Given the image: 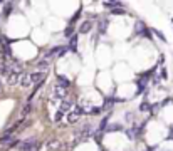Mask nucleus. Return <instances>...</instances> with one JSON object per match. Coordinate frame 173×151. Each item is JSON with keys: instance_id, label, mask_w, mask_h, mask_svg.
Here are the masks:
<instances>
[{"instance_id": "obj_1", "label": "nucleus", "mask_w": 173, "mask_h": 151, "mask_svg": "<svg viewBox=\"0 0 173 151\" xmlns=\"http://www.w3.org/2000/svg\"><path fill=\"white\" fill-rule=\"evenodd\" d=\"M39 150V141L35 138H29V139L22 141L19 144V150L17 151H37Z\"/></svg>"}, {"instance_id": "obj_2", "label": "nucleus", "mask_w": 173, "mask_h": 151, "mask_svg": "<svg viewBox=\"0 0 173 151\" xmlns=\"http://www.w3.org/2000/svg\"><path fill=\"white\" fill-rule=\"evenodd\" d=\"M51 99H54V101H56V99H67V89L66 87H62V86H56V87L52 89V96H51Z\"/></svg>"}, {"instance_id": "obj_3", "label": "nucleus", "mask_w": 173, "mask_h": 151, "mask_svg": "<svg viewBox=\"0 0 173 151\" xmlns=\"http://www.w3.org/2000/svg\"><path fill=\"white\" fill-rule=\"evenodd\" d=\"M17 143H19V139L14 136H2L0 138V148H4V150H9L12 146H15Z\"/></svg>"}, {"instance_id": "obj_4", "label": "nucleus", "mask_w": 173, "mask_h": 151, "mask_svg": "<svg viewBox=\"0 0 173 151\" xmlns=\"http://www.w3.org/2000/svg\"><path fill=\"white\" fill-rule=\"evenodd\" d=\"M81 113H83V109H81L79 106H76V108H74L71 113H67V116H66V118H67V123H76V121L81 118Z\"/></svg>"}, {"instance_id": "obj_5", "label": "nucleus", "mask_w": 173, "mask_h": 151, "mask_svg": "<svg viewBox=\"0 0 173 151\" xmlns=\"http://www.w3.org/2000/svg\"><path fill=\"white\" fill-rule=\"evenodd\" d=\"M74 108H76V104H74L72 99H64L62 103H61V108L59 109L62 111V113H71Z\"/></svg>"}, {"instance_id": "obj_6", "label": "nucleus", "mask_w": 173, "mask_h": 151, "mask_svg": "<svg viewBox=\"0 0 173 151\" xmlns=\"http://www.w3.org/2000/svg\"><path fill=\"white\" fill-rule=\"evenodd\" d=\"M22 76H24V72H22V74L12 72L10 76L7 77V84H9V86H15V84H20V81H22Z\"/></svg>"}, {"instance_id": "obj_7", "label": "nucleus", "mask_w": 173, "mask_h": 151, "mask_svg": "<svg viewBox=\"0 0 173 151\" xmlns=\"http://www.w3.org/2000/svg\"><path fill=\"white\" fill-rule=\"evenodd\" d=\"M30 77H32V84H42L44 81H46V72H42V71H39V72H34L30 74Z\"/></svg>"}, {"instance_id": "obj_8", "label": "nucleus", "mask_w": 173, "mask_h": 151, "mask_svg": "<svg viewBox=\"0 0 173 151\" xmlns=\"http://www.w3.org/2000/svg\"><path fill=\"white\" fill-rule=\"evenodd\" d=\"M47 148H49V151H59V150H62V143L59 139H52L47 143Z\"/></svg>"}, {"instance_id": "obj_9", "label": "nucleus", "mask_w": 173, "mask_h": 151, "mask_svg": "<svg viewBox=\"0 0 173 151\" xmlns=\"http://www.w3.org/2000/svg\"><path fill=\"white\" fill-rule=\"evenodd\" d=\"M0 76H5V77L10 76V66H9V64L0 62Z\"/></svg>"}, {"instance_id": "obj_10", "label": "nucleus", "mask_w": 173, "mask_h": 151, "mask_svg": "<svg viewBox=\"0 0 173 151\" xmlns=\"http://www.w3.org/2000/svg\"><path fill=\"white\" fill-rule=\"evenodd\" d=\"M20 86H22V87H29V86H32V77H30V74H24V76H22Z\"/></svg>"}, {"instance_id": "obj_11", "label": "nucleus", "mask_w": 173, "mask_h": 151, "mask_svg": "<svg viewBox=\"0 0 173 151\" xmlns=\"http://www.w3.org/2000/svg\"><path fill=\"white\" fill-rule=\"evenodd\" d=\"M91 27H93V22H91V20H86V22H83V24H81L79 32H81V34H86V32L91 30Z\"/></svg>"}, {"instance_id": "obj_12", "label": "nucleus", "mask_w": 173, "mask_h": 151, "mask_svg": "<svg viewBox=\"0 0 173 151\" xmlns=\"http://www.w3.org/2000/svg\"><path fill=\"white\" fill-rule=\"evenodd\" d=\"M69 51H71V52H76V51H77V35L71 37V42H69Z\"/></svg>"}, {"instance_id": "obj_13", "label": "nucleus", "mask_w": 173, "mask_h": 151, "mask_svg": "<svg viewBox=\"0 0 173 151\" xmlns=\"http://www.w3.org/2000/svg\"><path fill=\"white\" fill-rule=\"evenodd\" d=\"M30 111H32V103H27V106L24 108V109H22V113H20V118H22V119H25Z\"/></svg>"}, {"instance_id": "obj_14", "label": "nucleus", "mask_w": 173, "mask_h": 151, "mask_svg": "<svg viewBox=\"0 0 173 151\" xmlns=\"http://www.w3.org/2000/svg\"><path fill=\"white\" fill-rule=\"evenodd\" d=\"M57 82H59V86H62V87H66V89L71 86V82H69V81L64 77V76H57Z\"/></svg>"}, {"instance_id": "obj_15", "label": "nucleus", "mask_w": 173, "mask_h": 151, "mask_svg": "<svg viewBox=\"0 0 173 151\" xmlns=\"http://www.w3.org/2000/svg\"><path fill=\"white\" fill-rule=\"evenodd\" d=\"M135 30H136V34H146V29H145V25H143V22H136Z\"/></svg>"}, {"instance_id": "obj_16", "label": "nucleus", "mask_w": 173, "mask_h": 151, "mask_svg": "<svg viewBox=\"0 0 173 151\" xmlns=\"http://www.w3.org/2000/svg\"><path fill=\"white\" fill-rule=\"evenodd\" d=\"M104 7H108L109 10H111V7H118V9H121L123 4H119V2H104Z\"/></svg>"}, {"instance_id": "obj_17", "label": "nucleus", "mask_w": 173, "mask_h": 151, "mask_svg": "<svg viewBox=\"0 0 173 151\" xmlns=\"http://www.w3.org/2000/svg\"><path fill=\"white\" fill-rule=\"evenodd\" d=\"M106 126H108V116H104L103 121L99 123V131H106Z\"/></svg>"}, {"instance_id": "obj_18", "label": "nucleus", "mask_w": 173, "mask_h": 151, "mask_svg": "<svg viewBox=\"0 0 173 151\" xmlns=\"http://www.w3.org/2000/svg\"><path fill=\"white\" fill-rule=\"evenodd\" d=\"M62 116H64V113L61 109H57V111H56V114H54V121H56V123H59V121L62 119Z\"/></svg>"}, {"instance_id": "obj_19", "label": "nucleus", "mask_w": 173, "mask_h": 151, "mask_svg": "<svg viewBox=\"0 0 173 151\" xmlns=\"http://www.w3.org/2000/svg\"><path fill=\"white\" fill-rule=\"evenodd\" d=\"M111 12L113 14H116V15H121V14H126L125 9H111Z\"/></svg>"}, {"instance_id": "obj_20", "label": "nucleus", "mask_w": 173, "mask_h": 151, "mask_svg": "<svg viewBox=\"0 0 173 151\" xmlns=\"http://www.w3.org/2000/svg\"><path fill=\"white\" fill-rule=\"evenodd\" d=\"M47 67H49L47 61H41V62H39V69H47Z\"/></svg>"}, {"instance_id": "obj_21", "label": "nucleus", "mask_w": 173, "mask_h": 151, "mask_svg": "<svg viewBox=\"0 0 173 151\" xmlns=\"http://www.w3.org/2000/svg\"><path fill=\"white\" fill-rule=\"evenodd\" d=\"M119 129H121L119 124H111L109 128H108V131H119Z\"/></svg>"}, {"instance_id": "obj_22", "label": "nucleus", "mask_w": 173, "mask_h": 151, "mask_svg": "<svg viewBox=\"0 0 173 151\" xmlns=\"http://www.w3.org/2000/svg\"><path fill=\"white\" fill-rule=\"evenodd\" d=\"M140 109H141V111H148V109H150V104H148L146 101H145V103H143V104L140 106Z\"/></svg>"}, {"instance_id": "obj_23", "label": "nucleus", "mask_w": 173, "mask_h": 151, "mask_svg": "<svg viewBox=\"0 0 173 151\" xmlns=\"http://www.w3.org/2000/svg\"><path fill=\"white\" fill-rule=\"evenodd\" d=\"M106 25H108V20H101V32H104Z\"/></svg>"}, {"instance_id": "obj_24", "label": "nucleus", "mask_w": 173, "mask_h": 151, "mask_svg": "<svg viewBox=\"0 0 173 151\" xmlns=\"http://www.w3.org/2000/svg\"><path fill=\"white\" fill-rule=\"evenodd\" d=\"M155 34H156L158 37H160V39H161V40H165V35H161V32H158V30H155Z\"/></svg>"}, {"instance_id": "obj_25", "label": "nucleus", "mask_w": 173, "mask_h": 151, "mask_svg": "<svg viewBox=\"0 0 173 151\" xmlns=\"http://www.w3.org/2000/svg\"><path fill=\"white\" fill-rule=\"evenodd\" d=\"M0 91H2V82H0Z\"/></svg>"}, {"instance_id": "obj_26", "label": "nucleus", "mask_w": 173, "mask_h": 151, "mask_svg": "<svg viewBox=\"0 0 173 151\" xmlns=\"http://www.w3.org/2000/svg\"><path fill=\"white\" fill-rule=\"evenodd\" d=\"M148 151H151V150H148Z\"/></svg>"}]
</instances>
